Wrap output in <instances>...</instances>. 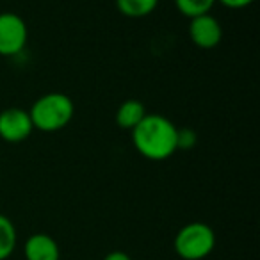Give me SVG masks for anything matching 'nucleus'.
<instances>
[{"instance_id":"1","label":"nucleus","mask_w":260,"mask_h":260,"mask_svg":"<svg viewBox=\"0 0 260 260\" xmlns=\"http://www.w3.org/2000/svg\"><path fill=\"white\" fill-rule=\"evenodd\" d=\"M178 126L166 116L148 112L132 130V145L141 157L148 160H166L177 152Z\"/></svg>"},{"instance_id":"2","label":"nucleus","mask_w":260,"mask_h":260,"mask_svg":"<svg viewBox=\"0 0 260 260\" xmlns=\"http://www.w3.org/2000/svg\"><path fill=\"white\" fill-rule=\"evenodd\" d=\"M29 116L34 130L52 134L72 121L75 116V104L64 93H47L34 102L29 109Z\"/></svg>"},{"instance_id":"3","label":"nucleus","mask_w":260,"mask_h":260,"mask_svg":"<svg viewBox=\"0 0 260 260\" xmlns=\"http://www.w3.org/2000/svg\"><path fill=\"white\" fill-rule=\"evenodd\" d=\"M173 248L175 253L184 260H203L216 248V234L207 223L192 221L178 230Z\"/></svg>"},{"instance_id":"4","label":"nucleus","mask_w":260,"mask_h":260,"mask_svg":"<svg viewBox=\"0 0 260 260\" xmlns=\"http://www.w3.org/2000/svg\"><path fill=\"white\" fill-rule=\"evenodd\" d=\"M29 40V29L22 16L16 13H0V55L11 57L25 48Z\"/></svg>"},{"instance_id":"5","label":"nucleus","mask_w":260,"mask_h":260,"mask_svg":"<svg viewBox=\"0 0 260 260\" xmlns=\"http://www.w3.org/2000/svg\"><path fill=\"white\" fill-rule=\"evenodd\" d=\"M32 121L29 111L20 107H9L0 112V139L6 143H23L32 134Z\"/></svg>"},{"instance_id":"6","label":"nucleus","mask_w":260,"mask_h":260,"mask_svg":"<svg viewBox=\"0 0 260 260\" xmlns=\"http://www.w3.org/2000/svg\"><path fill=\"white\" fill-rule=\"evenodd\" d=\"M189 38L198 48L210 50V48H216L223 40V27L219 20L210 13L194 16L189 23Z\"/></svg>"},{"instance_id":"7","label":"nucleus","mask_w":260,"mask_h":260,"mask_svg":"<svg viewBox=\"0 0 260 260\" xmlns=\"http://www.w3.org/2000/svg\"><path fill=\"white\" fill-rule=\"evenodd\" d=\"M25 260H61V248L48 234H32L23 244Z\"/></svg>"},{"instance_id":"8","label":"nucleus","mask_w":260,"mask_h":260,"mask_svg":"<svg viewBox=\"0 0 260 260\" xmlns=\"http://www.w3.org/2000/svg\"><path fill=\"white\" fill-rule=\"evenodd\" d=\"M148 114L146 112V107L143 102L136 100V98H130V100H125L116 111V123H118L119 128L123 130H132L139 125V123L145 119V116Z\"/></svg>"},{"instance_id":"9","label":"nucleus","mask_w":260,"mask_h":260,"mask_svg":"<svg viewBox=\"0 0 260 260\" xmlns=\"http://www.w3.org/2000/svg\"><path fill=\"white\" fill-rule=\"evenodd\" d=\"M159 0H116V8L126 18H145L152 15Z\"/></svg>"},{"instance_id":"10","label":"nucleus","mask_w":260,"mask_h":260,"mask_svg":"<svg viewBox=\"0 0 260 260\" xmlns=\"http://www.w3.org/2000/svg\"><path fill=\"white\" fill-rule=\"evenodd\" d=\"M16 242H18L16 226L8 216L0 214V260L9 258L15 253Z\"/></svg>"},{"instance_id":"11","label":"nucleus","mask_w":260,"mask_h":260,"mask_svg":"<svg viewBox=\"0 0 260 260\" xmlns=\"http://www.w3.org/2000/svg\"><path fill=\"white\" fill-rule=\"evenodd\" d=\"M177 9L185 18H194L200 15H207L216 6V0H175Z\"/></svg>"},{"instance_id":"12","label":"nucleus","mask_w":260,"mask_h":260,"mask_svg":"<svg viewBox=\"0 0 260 260\" xmlns=\"http://www.w3.org/2000/svg\"><path fill=\"white\" fill-rule=\"evenodd\" d=\"M198 138H196V132L191 128H178L177 132V148L178 150H187L192 148L196 145Z\"/></svg>"},{"instance_id":"13","label":"nucleus","mask_w":260,"mask_h":260,"mask_svg":"<svg viewBox=\"0 0 260 260\" xmlns=\"http://www.w3.org/2000/svg\"><path fill=\"white\" fill-rule=\"evenodd\" d=\"M216 2H219L221 6H224L228 9H244L248 6H251L255 0H216Z\"/></svg>"},{"instance_id":"14","label":"nucleus","mask_w":260,"mask_h":260,"mask_svg":"<svg viewBox=\"0 0 260 260\" xmlns=\"http://www.w3.org/2000/svg\"><path fill=\"white\" fill-rule=\"evenodd\" d=\"M104 260H132L130 258V255L128 253H125V251H111V253H107V255L104 256Z\"/></svg>"}]
</instances>
